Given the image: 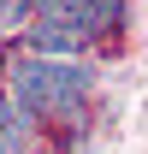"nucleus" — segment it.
<instances>
[{"label":"nucleus","instance_id":"f257e3e1","mask_svg":"<svg viewBox=\"0 0 148 154\" xmlns=\"http://www.w3.org/2000/svg\"><path fill=\"white\" fill-rule=\"evenodd\" d=\"M12 101H18L24 113H77L83 101H89V71L83 65H65V59H24L18 71H12Z\"/></svg>","mask_w":148,"mask_h":154},{"label":"nucleus","instance_id":"f03ea898","mask_svg":"<svg viewBox=\"0 0 148 154\" xmlns=\"http://www.w3.org/2000/svg\"><path fill=\"white\" fill-rule=\"evenodd\" d=\"M30 6H36V24L77 30L83 42L119 30V18H125V0H30Z\"/></svg>","mask_w":148,"mask_h":154},{"label":"nucleus","instance_id":"7ed1b4c3","mask_svg":"<svg viewBox=\"0 0 148 154\" xmlns=\"http://www.w3.org/2000/svg\"><path fill=\"white\" fill-rule=\"evenodd\" d=\"M77 48H89V42L77 36V30H54V24H36V30H30V54H42V59L77 54Z\"/></svg>","mask_w":148,"mask_h":154},{"label":"nucleus","instance_id":"20e7f679","mask_svg":"<svg viewBox=\"0 0 148 154\" xmlns=\"http://www.w3.org/2000/svg\"><path fill=\"white\" fill-rule=\"evenodd\" d=\"M24 6H30V0H0V24H18Z\"/></svg>","mask_w":148,"mask_h":154}]
</instances>
